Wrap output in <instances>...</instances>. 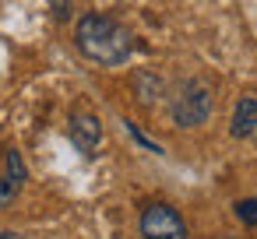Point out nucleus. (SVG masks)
Segmentation results:
<instances>
[{"label": "nucleus", "mask_w": 257, "mask_h": 239, "mask_svg": "<svg viewBox=\"0 0 257 239\" xmlns=\"http://www.w3.org/2000/svg\"><path fill=\"white\" fill-rule=\"evenodd\" d=\"M74 43H78V50L92 64H102V67H120L134 53L131 32L116 18H109V15H85V18H78Z\"/></svg>", "instance_id": "nucleus-1"}, {"label": "nucleus", "mask_w": 257, "mask_h": 239, "mask_svg": "<svg viewBox=\"0 0 257 239\" xmlns=\"http://www.w3.org/2000/svg\"><path fill=\"white\" fill-rule=\"evenodd\" d=\"M208 116H211V92L204 81L194 78L173 99V120H176V127H201Z\"/></svg>", "instance_id": "nucleus-2"}, {"label": "nucleus", "mask_w": 257, "mask_h": 239, "mask_svg": "<svg viewBox=\"0 0 257 239\" xmlns=\"http://www.w3.org/2000/svg\"><path fill=\"white\" fill-rule=\"evenodd\" d=\"M141 235L145 239H187V225H183L176 207L148 204L141 211Z\"/></svg>", "instance_id": "nucleus-3"}, {"label": "nucleus", "mask_w": 257, "mask_h": 239, "mask_svg": "<svg viewBox=\"0 0 257 239\" xmlns=\"http://www.w3.org/2000/svg\"><path fill=\"white\" fill-rule=\"evenodd\" d=\"M71 141L81 155H95L99 141H102V123L92 113H74L71 116Z\"/></svg>", "instance_id": "nucleus-4"}, {"label": "nucleus", "mask_w": 257, "mask_h": 239, "mask_svg": "<svg viewBox=\"0 0 257 239\" xmlns=\"http://www.w3.org/2000/svg\"><path fill=\"white\" fill-rule=\"evenodd\" d=\"M232 137H257V95H243L232 113Z\"/></svg>", "instance_id": "nucleus-5"}, {"label": "nucleus", "mask_w": 257, "mask_h": 239, "mask_svg": "<svg viewBox=\"0 0 257 239\" xmlns=\"http://www.w3.org/2000/svg\"><path fill=\"white\" fill-rule=\"evenodd\" d=\"M236 218L243 225H257V200L246 197V200H236Z\"/></svg>", "instance_id": "nucleus-6"}, {"label": "nucleus", "mask_w": 257, "mask_h": 239, "mask_svg": "<svg viewBox=\"0 0 257 239\" xmlns=\"http://www.w3.org/2000/svg\"><path fill=\"white\" fill-rule=\"evenodd\" d=\"M8 179H15L18 186L25 183V162H22L18 151H8Z\"/></svg>", "instance_id": "nucleus-7"}, {"label": "nucleus", "mask_w": 257, "mask_h": 239, "mask_svg": "<svg viewBox=\"0 0 257 239\" xmlns=\"http://www.w3.org/2000/svg\"><path fill=\"white\" fill-rule=\"evenodd\" d=\"M15 197H18V183L8 179V176H0V207H8Z\"/></svg>", "instance_id": "nucleus-8"}, {"label": "nucleus", "mask_w": 257, "mask_h": 239, "mask_svg": "<svg viewBox=\"0 0 257 239\" xmlns=\"http://www.w3.org/2000/svg\"><path fill=\"white\" fill-rule=\"evenodd\" d=\"M71 8H74V0H50V11L57 22H67L71 18Z\"/></svg>", "instance_id": "nucleus-9"}, {"label": "nucleus", "mask_w": 257, "mask_h": 239, "mask_svg": "<svg viewBox=\"0 0 257 239\" xmlns=\"http://www.w3.org/2000/svg\"><path fill=\"white\" fill-rule=\"evenodd\" d=\"M127 130H131V134H134V141H138V144H145L148 151H162V148H159L155 141H148V137H145V134H141V130H138V127L131 123V120H127Z\"/></svg>", "instance_id": "nucleus-10"}, {"label": "nucleus", "mask_w": 257, "mask_h": 239, "mask_svg": "<svg viewBox=\"0 0 257 239\" xmlns=\"http://www.w3.org/2000/svg\"><path fill=\"white\" fill-rule=\"evenodd\" d=\"M0 239H22L18 232H0Z\"/></svg>", "instance_id": "nucleus-11"}]
</instances>
